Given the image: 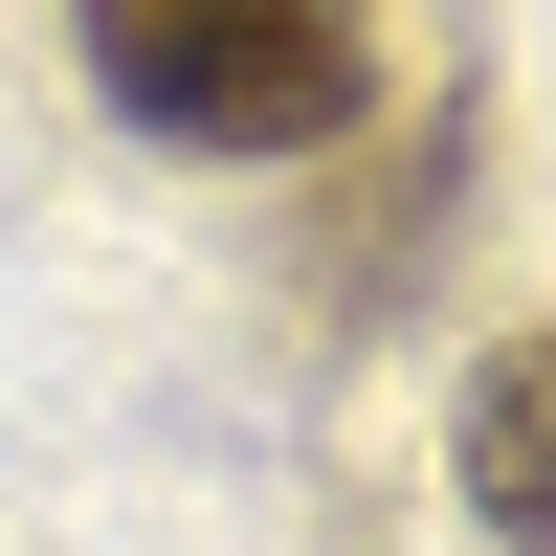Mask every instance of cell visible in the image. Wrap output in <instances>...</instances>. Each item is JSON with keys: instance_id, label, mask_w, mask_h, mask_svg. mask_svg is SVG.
<instances>
[{"instance_id": "obj_1", "label": "cell", "mask_w": 556, "mask_h": 556, "mask_svg": "<svg viewBox=\"0 0 556 556\" xmlns=\"http://www.w3.org/2000/svg\"><path fill=\"white\" fill-rule=\"evenodd\" d=\"M67 45L156 156H334L356 134V0H67Z\"/></svg>"}, {"instance_id": "obj_2", "label": "cell", "mask_w": 556, "mask_h": 556, "mask_svg": "<svg viewBox=\"0 0 556 556\" xmlns=\"http://www.w3.org/2000/svg\"><path fill=\"white\" fill-rule=\"evenodd\" d=\"M468 534L490 556H556V334H513L468 379Z\"/></svg>"}]
</instances>
